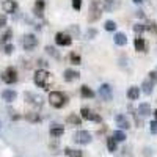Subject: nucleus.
Returning <instances> with one entry per match:
<instances>
[{"instance_id":"42","label":"nucleus","mask_w":157,"mask_h":157,"mask_svg":"<svg viewBox=\"0 0 157 157\" xmlns=\"http://www.w3.org/2000/svg\"><path fill=\"white\" fill-rule=\"evenodd\" d=\"M134 2H135V3H141V2H143V0H134Z\"/></svg>"},{"instance_id":"6","label":"nucleus","mask_w":157,"mask_h":157,"mask_svg":"<svg viewBox=\"0 0 157 157\" xmlns=\"http://www.w3.org/2000/svg\"><path fill=\"white\" fill-rule=\"evenodd\" d=\"M74 140L75 143H80V145H88L91 141V134L86 132V130H78V132L74 134Z\"/></svg>"},{"instance_id":"12","label":"nucleus","mask_w":157,"mask_h":157,"mask_svg":"<svg viewBox=\"0 0 157 157\" xmlns=\"http://www.w3.org/2000/svg\"><path fill=\"white\" fill-rule=\"evenodd\" d=\"M116 124H118V127L126 129V130L130 127V123H129V120H127L124 115H118V116H116Z\"/></svg>"},{"instance_id":"7","label":"nucleus","mask_w":157,"mask_h":157,"mask_svg":"<svg viewBox=\"0 0 157 157\" xmlns=\"http://www.w3.org/2000/svg\"><path fill=\"white\" fill-rule=\"evenodd\" d=\"M55 43L58 44V46H71V43H72V38L68 35V33H57L55 35Z\"/></svg>"},{"instance_id":"29","label":"nucleus","mask_w":157,"mask_h":157,"mask_svg":"<svg viewBox=\"0 0 157 157\" xmlns=\"http://www.w3.org/2000/svg\"><path fill=\"white\" fill-rule=\"evenodd\" d=\"M107 148L110 152H115L116 151V141L113 138H107Z\"/></svg>"},{"instance_id":"1","label":"nucleus","mask_w":157,"mask_h":157,"mask_svg":"<svg viewBox=\"0 0 157 157\" xmlns=\"http://www.w3.org/2000/svg\"><path fill=\"white\" fill-rule=\"evenodd\" d=\"M49 101H50V105H52V107H55V109H61V107L66 105L68 98H66V94H63L61 91H50V94H49Z\"/></svg>"},{"instance_id":"3","label":"nucleus","mask_w":157,"mask_h":157,"mask_svg":"<svg viewBox=\"0 0 157 157\" xmlns=\"http://www.w3.org/2000/svg\"><path fill=\"white\" fill-rule=\"evenodd\" d=\"M2 80H3L5 83H8V85L14 83V82L17 80V71H16V68L8 66V68L2 72Z\"/></svg>"},{"instance_id":"16","label":"nucleus","mask_w":157,"mask_h":157,"mask_svg":"<svg viewBox=\"0 0 157 157\" xmlns=\"http://www.w3.org/2000/svg\"><path fill=\"white\" fill-rule=\"evenodd\" d=\"M138 96H140V88L138 86H130L129 91H127V98L130 101H137Z\"/></svg>"},{"instance_id":"33","label":"nucleus","mask_w":157,"mask_h":157,"mask_svg":"<svg viewBox=\"0 0 157 157\" xmlns=\"http://www.w3.org/2000/svg\"><path fill=\"white\" fill-rule=\"evenodd\" d=\"M148 75H149V77H148V80H149L152 85H155V83H157V72H155V71H151Z\"/></svg>"},{"instance_id":"39","label":"nucleus","mask_w":157,"mask_h":157,"mask_svg":"<svg viewBox=\"0 0 157 157\" xmlns=\"http://www.w3.org/2000/svg\"><path fill=\"white\" fill-rule=\"evenodd\" d=\"M82 6V0H72V8L74 10H80Z\"/></svg>"},{"instance_id":"15","label":"nucleus","mask_w":157,"mask_h":157,"mask_svg":"<svg viewBox=\"0 0 157 157\" xmlns=\"http://www.w3.org/2000/svg\"><path fill=\"white\" fill-rule=\"evenodd\" d=\"M134 46H135V49H137L138 52H146V43H145V39L140 38V36H137V38H135Z\"/></svg>"},{"instance_id":"21","label":"nucleus","mask_w":157,"mask_h":157,"mask_svg":"<svg viewBox=\"0 0 157 157\" xmlns=\"http://www.w3.org/2000/svg\"><path fill=\"white\" fill-rule=\"evenodd\" d=\"M138 113H141L143 116L151 115V105H149V104H140V105H138Z\"/></svg>"},{"instance_id":"19","label":"nucleus","mask_w":157,"mask_h":157,"mask_svg":"<svg viewBox=\"0 0 157 157\" xmlns=\"http://www.w3.org/2000/svg\"><path fill=\"white\" fill-rule=\"evenodd\" d=\"M25 120L30 121V123H39L41 118H39V115L36 112H30V113H25Z\"/></svg>"},{"instance_id":"37","label":"nucleus","mask_w":157,"mask_h":157,"mask_svg":"<svg viewBox=\"0 0 157 157\" xmlns=\"http://www.w3.org/2000/svg\"><path fill=\"white\" fill-rule=\"evenodd\" d=\"M0 47L3 49V52H5L6 55H10L11 52H13V44H10V43H8V44H3V46H0Z\"/></svg>"},{"instance_id":"27","label":"nucleus","mask_w":157,"mask_h":157,"mask_svg":"<svg viewBox=\"0 0 157 157\" xmlns=\"http://www.w3.org/2000/svg\"><path fill=\"white\" fill-rule=\"evenodd\" d=\"M115 141H124L126 140V134L123 132V130H116V132H113V137H112Z\"/></svg>"},{"instance_id":"38","label":"nucleus","mask_w":157,"mask_h":157,"mask_svg":"<svg viewBox=\"0 0 157 157\" xmlns=\"http://www.w3.org/2000/svg\"><path fill=\"white\" fill-rule=\"evenodd\" d=\"M96 35H98V32H96L94 29H90V30L86 32V38H88V39H93Z\"/></svg>"},{"instance_id":"30","label":"nucleus","mask_w":157,"mask_h":157,"mask_svg":"<svg viewBox=\"0 0 157 157\" xmlns=\"http://www.w3.org/2000/svg\"><path fill=\"white\" fill-rule=\"evenodd\" d=\"M46 52H47V54H50L52 57L60 58V54H58V52L55 50V47H50V46H47V47H46Z\"/></svg>"},{"instance_id":"24","label":"nucleus","mask_w":157,"mask_h":157,"mask_svg":"<svg viewBox=\"0 0 157 157\" xmlns=\"http://www.w3.org/2000/svg\"><path fill=\"white\" fill-rule=\"evenodd\" d=\"M11 36H13V30H6V32L2 35V38H0V46L8 44V41L11 39Z\"/></svg>"},{"instance_id":"18","label":"nucleus","mask_w":157,"mask_h":157,"mask_svg":"<svg viewBox=\"0 0 157 157\" xmlns=\"http://www.w3.org/2000/svg\"><path fill=\"white\" fill-rule=\"evenodd\" d=\"M63 132H64L63 126L55 124L54 127H50V135H52V137H61V135H63Z\"/></svg>"},{"instance_id":"8","label":"nucleus","mask_w":157,"mask_h":157,"mask_svg":"<svg viewBox=\"0 0 157 157\" xmlns=\"http://www.w3.org/2000/svg\"><path fill=\"white\" fill-rule=\"evenodd\" d=\"M80 113H82V118H83V120H88V121H96V123H101V121H102L99 115L93 113L91 110H88L86 107H83V109L80 110Z\"/></svg>"},{"instance_id":"34","label":"nucleus","mask_w":157,"mask_h":157,"mask_svg":"<svg viewBox=\"0 0 157 157\" xmlns=\"http://www.w3.org/2000/svg\"><path fill=\"white\" fill-rule=\"evenodd\" d=\"M104 27H105V30H107V32H112V30H115V29H116V24H115L113 21H107Z\"/></svg>"},{"instance_id":"35","label":"nucleus","mask_w":157,"mask_h":157,"mask_svg":"<svg viewBox=\"0 0 157 157\" xmlns=\"http://www.w3.org/2000/svg\"><path fill=\"white\" fill-rule=\"evenodd\" d=\"M68 32L71 33V35H75V36H78V35H80V30H78V27H77V25H71V27L68 29ZM69 35V36H71Z\"/></svg>"},{"instance_id":"43","label":"nucleus","mask_w":157,"mask_h":157,"mask_svg":"<svg viewBox=\"0 0 157 157\" xmlns=\"http://www.w3.org/2000/svg\"><path fill=\"white\" fill-rule=\"evenodd\" d=\"M155 118H157V110H155Z\"/></svg>"},{"instance_id":"20","label":"nucleus","mask_w":157,"mask_h":157,"mask_svg":"<svg viewBox=\"0 0 157 157\" xmlns=\"http://www.w3.org/2000/svg\"><path fill=\"white\" fill-rule=\"evenodd\" d=\"M80 93H82V98H94V91L88 88L86 85L80 86Z\"/></svg>"},{"instance_id":"26","label":"nucleus","mask_w":157,"mask_h":157,"mask_svg":"<svg viewBox=\"0 0 157 157\" xmlns=\"http://www.w3.org/2000/svg\"><path fill=\"white\" fill-rule=\"evenodd\" d=\"M68 123L72 124V126H80L82 124V120L78 116H75V115H69L68 116Z\"/></svg>"},{"instance_id":"4","label":"nucleus","mask_w":157,"mask_h":157,"mask_svg":"<svg viewBox=\"0 0 157 157\" xmlns=\"http://www.w3.org/2000/svg\"><path fill=\"white\" fill-rule=\"evenodd\" d=\"M99 17H101L99 3L96 2V0H93V2H91V6H90V13H88V21L90 22H96Z\"/></svg>"},{"instance_id":"40","label":"nucleus","mask_w":157,"mask_h":157,"mask_svg":"<svg viewBox=\"0 0 157 157\" xmlns=\"http://www.w3.org/2000/svg\"><path fill=\"white\" fill-rule=\"evenodd\" d=\"M6 25V17L3 14H0V27H5Z\"/></svg>"},{"instance_id":"14","label":"nucleus","mask_w":157,"mask_h":157,"mask_svg":"<svg viewBox=\"0 0 157 157\" xmlns=\"http://www.w3.org/2000/svg\"><path fill=\"white\" fill-rule=\"evenodd\" d=\"M78 75H80V74H78L77 71H74V69H66V71H64V80H68V82L77 80Z\"/></svg>"},{"instance_id":"28","label":"nucleus","mask_w":157,"mask_h":157,"mask_svg":"<svg viewBox=\"0 0 157 157\" xmlns=\"http://www.w3.org/2000/svg\"><path fill=\"white\" fill-rule=\"evenodd\" d=\"M64 152H66V155H69V157H82V151H78V149L66 148V149H64Z\"/></svg>"},{"instance_id":"5","label":"nucleus","mask_w":157,"mask_h":157,"mask_svg":"<svg viewBox=\"0 0 157 157\" xmlns=\"http://www.w3.org/2000/svg\"><path fill=\"white\" fill-rule=\"evenodd\" d=\"M22 46L25 50H33L38 46V38L35 35H25L22 39Z\"/></svg>"},{"instance_id":"10","label":"nucleus","mask_w":157,"mask_h":157,"mask_svg":"<svg viewBox=\"0 0 157 157\" xmlns=\"http://www.w3.org/2000/svg\"><path fill=\"white\" fill-rule=\"evenodd\" d=\"M25 102L27 104H30V105H33V107H41V98L39 96H36V94H33V93H25Z\"/></svg>"},{"instance_id":"36","label":"nucleus","mask_w":157,"mask_h":157,"mask_svg":"<svg viewBox=\"0 0 157 157\" xmlns=\"http://www.w3.org/2000/svg\"><path fill=\"white\" fill-rule=\"evenodd\" d=\"M145 30H149L151 33H157V24H155V22H151V24H148L146 27H145Z\"/></svg>"},{"instance_id":"23","label":"nucleus","mask_w":157,"mask_h":157,"mask_svg":"<svg viewBox=\"0 0 157 157\" xmlns=\"http://www.w3.org/2000/svg\"><path fill=\"white\" fill-rule=\"evenodd\" d=\"M43 10H44V0H36V3H35V14L43 16Z\"/></svg>"},{"instance_id":"13","label":"nucleus","mask_w":157,"mask_h":157,"mask_svg":"<svg viewBox=\"0 0 157 157\" xmlns=\"http://www.w3.org/2000/svg\"><path fill=\"white\" fill-rule=\"evenodd\" d=\"M2 98L6 102H13V101L17 98V93H16V91H13V90H5L3 93H2Z\"/></svg>"},{"instance_id":"2","label":"nucleus","mask_w":157,"mask_h":157,"mask_svg":"<svg viewBox=\"0 0 157 157\" xmlns=\"http://www.w3.org/2000/svg\"><path fill=\"white\" fill-rule=\"evenodd\" d=\"M33 80H35V83H36L39 88L47 90V88H49V80H50V74H49L46 69H39V71H36Z\"/></svg>"},{"instance_id":"31","label":"nucleus","mask_w":157,"mask_h":157,"mask_svg":"<svg viewBox=\"0 0 157 157\" xmlns=\"http://www.w3.org/2000/svg\"><path fill=\"white\" fill-rule=\"evenodd\" d=\"M69 60H71V63H74V64H80V55H77V54H69Z\"/></svg>"},{"instance_id":"11","label":"nucleus","mask_w":157,"mask_h":157,"mask_svg":"<svg viewBox=\"0 0 157 157\" xmlns=\"http://www.w3.org/2000/svg\"><path fill=\"white\" fill-rule=\"evenodd\" d=\"M2 8L5 13H14L17 10V3H16V0H5L2 3Z\"/></svg>"},{"instance_id":"9","label":"nucleus","mask_w":157,"mask_h":157,"mask_svg":"<svg viewBox=\"0 0 157 157\" xmlns=\"http://www.w3.org/2000/svg\"><path fill=\"white\" fill-rule=\"evenodd\" d=\"M99 96L104 99V101H110L112 99V86L109 85V83H104V85H101V88H99Z\"/></svg>"},{"instance_id":"32","label":"nucleus","mask_w":157,"mask_h":157,"mask_svg":"<svg viewBox=\"0 0 157 157\" xmlns=\"http://www.w3.org/2000/svg\"><path fill=\"white\" fill-rule=\"evenodd\" d=\"M134 32H135L137 35H141L143 32H145V25H143V24H135V25H134Z\"/></svg>"},{"instance_id":"41","label":"nucleus","mask_w":157,"mask_h":157,"mask_svg":"<svg viewBox=\"0 0 157 157\" xmlns=\"http://www.w3.org/2000/svg\"><path fill=\"white\" fill-rule=\"evenodd\" d=\"M151 132L157 134V121H152V123H151Z\"/></svg>"},{"instance_id":"25","label":"nucleus","mask_w":157,"mask_h":157,"mask_svg":"<svg viewBox=\"0 0 157 157\" xmlns=\"http://www.w3.org/2000/svg\"><path fill=\"white\" fill-rule=\"evenodd\" d=\"M154 85L149 82V80H145V82H143V85H141V88H143V93H145V94H151L152 93V88Z\"/></svg>"},{"instance_id":"22","label":"nucleus","mask_w":157,"mask_h":157,"mask_svg":"<svg viewBox=\"0 0 157 157\" xmlns=\"http://www.w3.org/2000/svg\"><path fill=\"white\" fill-rule=\"evenodd\" d=\"M118 6V0H104V8L105 11H113Z\"/></svg>"},{"instance_id":"17","label":"nucleus","mask_w":157,"mask_h":157,"mask_svg":"<svg viewBox=\"0 0 157 157\" xmlns=\"http://www.w3.org/2000/svg\"><path fill=\"white\" fill-rule=\"evenodd\" d=\"M126 43H127V38H126L124 33H116L115 35V44L116 46H126Z\"/></svg>"}]
</instances>
